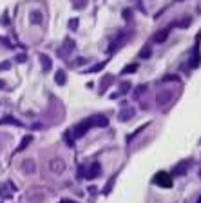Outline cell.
Wrapping results in <instances>:
<instances>
[{
    "label": "cell",
    "instance_id": "cell-1",
    "mask_svg": "<svg viewBox=\"0 0 201 203\" xmlns=\"http://www.w3.org/2000/svg\"><path fill=\"white\" fill-rule=\"evenodd\" d=\"M167 35H169V31H167V29H161L158 35H154V40L156 42H163L165 38H167Z\"/></svg>",
    "mask_w": 201,
    "mask_h": 203
},
{
    "label": "cell",
    "instance_id": "cell-2",
    "mask_svg": "<svg viewBox=\"0 0 201 203\" xmlns=\"http://www.w3.org/2000/svg\"><path fill=\"white\" fill-rule=\"evenodd\" d=\"M172 98V93H165V94H158V103H165L167 100Z\"/></svg>",
    "mask_w": 201,
    "mask_h": 203
},
{
    "label": "cell",
    "instance_id": "cell-3",
    "mask_svg": "<svg viewBox=\"0 0 201 203\" xmlns=\"http://www.w3.org/2000/svg\"><path fill=\"white\" fill-rule=\"evenodd\" d=\"M60 162V160H55V162L51 163V169L55 170V172H60V170H63V163H56Z\"/></svg>",
    "mask_w": 201,
    "mask_h": 203
},
{
    "label": "cell",
    "instance_id": "cell-4",
    "mask_svg": "<svg viewBox=\"0 0 201 203\" xmlns=\"http://www.w3.org/2000/svg\"><path fill=\"white\" fill-rule=\"evenodd\" d=\"M31 20L35 22V24H40V22H42V13H40V11L31 13Z\"/></svg>",
    "mask_w": 201,
    "mask_h": 203
},
{
    "label": "cell",
    "instance_id": "cell-5",
    "mask_svg": "<svg viewBox=\"0 0 201 203\" xmlns=\"http://www.w3.org/2000/svg\"><path fill=\"white\" fill-rule=\"evenodd\" d=\"M140 56H150V49H149V47H145V49L140 53Z\"/></svg>",
    "mask_w": 201,
    "mask_h": 203
},
{
    "label": "cell",
    "instance_id": "cell-6",
    "mask_svg": "<svg viewBox=\"0 0 201 203\" xmlns=\"http://www.w3.org/2000/svg\"><path fill=\"white\" fill-rule=\"evenodd\" d=\"M129 71H136V63H132V65H129V67L123 69V73H129Z\"/></svg>",
    "mask_w": 201,
    "mask_h": 203
}]
</instances>
